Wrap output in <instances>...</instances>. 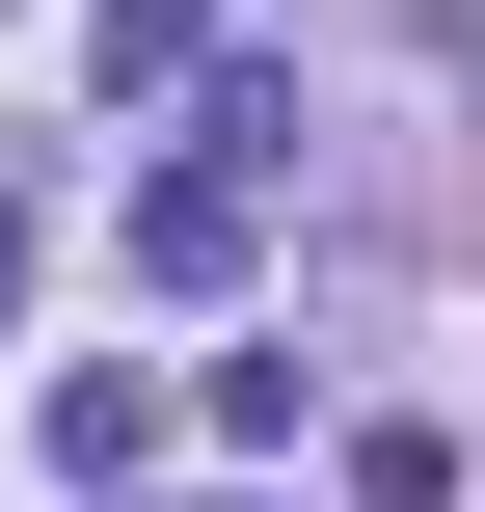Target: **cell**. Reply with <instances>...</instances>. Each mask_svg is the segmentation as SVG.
<instances>
[{"mask_svg": "<svg viewBox=\"0 0 485 512\" xmlns=\"http://www.w3.org/2000/svg\"><path fill=\"white\" fill-rule=\"evenodd\" d=\"M270 189H297L270 135H216V162H162V189H135V270H162V297H243V270H270Z\"/></svg>", "mask_w": 485, "mask_h": 512, "instance_id": "1", "label": "cell"}, {"mask_svg": "<svg viewBox=\"0 0 485 512\" xmlns=\"http://www.w3.org/2000/svg\"><path fill=\"white\" fill-rule=\"evenodd\" d=\"M0 324H27V189H0Z\"/></svg>", "mask_w": 485, "mask_h": 512, "instance_id": "2", "label": "cell"}]
</instances>
